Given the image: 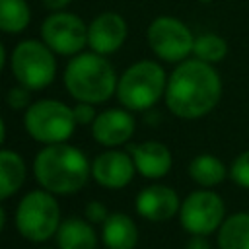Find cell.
Masks as SVG:
<instances>
[{
  "label": "cell",
  "mask_w": 249,
  "mask_h": 249,
  "mask_svg": "<svg viewBox=\"0 0 249 249\" xmlns=\"http://www.w3.org/2000/svg\"><path fill=\"white\" fill-rule=\"evenodd\" d=\"M33 175L41 189L53 195H74L88 183L91 163L72 144H49L35 156Z\"/></svg>",
  "instance_id": "2"
},
{
  "label": "cell",
  "mask_w": 249,
  "mask_h": 249,
  "mask_svg": "<svg viewBox=\"0 0 249 249\" xmlns=\"http://www.w3.org/2000/svg\"><path fill=\"white\" fill-rule=\"evenodd\" d=\"M148 45L152 53L165 62H183L193 53L195 37L177 18L160 16L148 25Z\"/></svg>",
  "instance_id": "9"
},
{
  "label": "cell",
  "mask_w": 249,
  "mask_h": 249,
  "mask_svg": "<svg viewBox=\"0 0 249 249\" xmlns=\"http://www.w3.org/2000/svg\"><path fill=\"white\" fill-rule=\"evenodd\" d=\"M84 214H86V220H88V222H91V224H103V222L107 220V216H109V210H107V206H105L103 202H99V200H89V202L86 204Z\"/></svg>",
  "instance_id": "25"
},
{
  "label": "cell",
  "mask_w": 249,
  "mask_h": 249,
  "mask_svg": "<svg viewBox=\"0 0 249 249\" xmlns=\"http://www.w3.org/2000/svg\"><path fill=\"white\" fill-rule=\"evenodd\" d=\"M228 173L230 171L226 169L224 161L220 158L212 156V154H198L189 163V175H191V179L196 185L204 187V189H210L214 185H220L226 179Z\"/></svg>",
  "instance_id": "20"
},
{
  "label": "cell",
  "mask_w": 249,
  "mask_h": 249,
  "mask_svg": "<svg viewBox=\"0 0 249 249\" xmlns=\"http://www.w3.org/2000/svg\"><path fill=\"white\" fill-rule=\"evenodd\" d=\"M31 89H27L25 86H16V88H10L8 95H6V101L10 105V109L14 111H21V109H27L31 105V97H29Z\"/></svg>",
  "instance_id": "24"
},
{
  "label": "cell",
  "mask_w": 249,
  "mask_h": 249,
  "mask_svg": "<svg viewBox=\"0 0 249 249\" xmlns=\"http://www.w3.org/2000/svg\"><path fill=\"white\" fill-rule=\"evenodd\" d=\"M222 95V80L212 64L187 58L167 78L165 105L179 119H198L210 113Z\"/></svg>",
  "instance_id": "1"
},
{
  "label": "cell",
  "mask_w": 249,
  "mask_h": 249,
  "mask_svg": "<svg viewBox=\"0 0 249 249\" xmlns=\"http://www.w3.org/2000/svg\"><path fill=\"white\" fill-rule=\"evenodd\" d=\"M23 126L33 140L49 146L66 142L78 124L72 107L66 103L58 99H39L25 109Z\"/></svg>",
  "instance_id": "6"
},
{
  "label": "cell",
  "mask_w": 249,
  "mask_h": 249,
  "mask_svg": "<svg viewBox=\"0 0 249 249\" xmlns=\"http://www.w3.org/2000/svg\"><path fill=\"white\" fill-rule=\"evenodd\" d=\"M128 154L132 156L136 171L146 179H161L171 169V152L165 144L158 140H148L136 146L128 148Z\"/></svg>",
  "instance_id": "15"
},
{
  "label": "cell",
  "mask_w": 249,
  "mask_h": 249,
  "mask_svg": "<svg viewBox=\"0 0 249 249\" xmlns=\"http://www.w3.org/2000/svg\"><path fill=\"white\" fill-rule=\"evenodd\" d=\"M41 249H54V247H41ZM58 249V247H56Z\"/></svg>",
  "instance_id": "32"
},
{
  "label": "cell",
  "mask_w": 249,
  "mask_h": 249,
  "mask_svg": "<svg viewBox=\"0 0 249 249\" xmlns=\"http://www.w3.org/2000/svg\"><path fill=\"white\" fill-rule=\"evenodd\" d=\"M10 66L18 84L31 91L45 89L56 78L54 53L37 39H25L18 43L10 56Z\"/></svg>",
  "instance_id": "7"
},
{
  "label": "cell",
  "mask_w": 249,
  "mask_h": 249,
  "mask_svg": "<svg viewBox=\"0 0 249 249\" xmlns=\"http://www.w3.org/2000/svg\"><path fill=\"white\" fill-rule=\"evenodd\" d=\"M185 249H212V247H210L208 235H191Z\"/></svg>",
  "instance_id": "27"
},
{
  "label": "cell",
  "mask_w": 249,
  "mask_h": 249,
  "mask_svg": "<svg viewBox=\"0 0 249 249\" xmlns=\"http://www.w3.org/2000/svg\"><path fill=\"white\" fill-rule=\"evenodd\" d=\"M117 74L111 62L97 53H80L64 68L66 91L82 103H105L117 91Z\"/></svg>",
  "instance_id": "3"
},
{
  "label": "cell",
  "mask_w": 249,
  "mask_h": 249,
  "mask_svg": "<svg viewBox=\"0 0 249 249\" xmlns=\"http://www.w3.org/2000/svg\"><path fill=\"white\" fill-rule=\"evenodd\" d=\"M226 220V204L222 196L210 189L193 191L181 200L179 222L191 235H210L220 230Z\"/></svg>",
  "instance_id": "8"
},
{
  "label": "cell",
  "mask_w": 249,
  "mask_h": 249,
  "mask_svg": "<svg viewBox=\"0 0 249 249\" xmlns=\"http://www.w3.org/2000/svg\"><path fill=\"white\" fill-rule=\"evenodd\" d=\"M4 64H6V51H4V45L0 43V72H2Z\"/></svg>",
  "instance_id": "30"
},
{
  "label": "cell",
  "mask_w": 249,
  "mask_h": 249,
  "mask_svg": "<svg viewBox=\"0 0 249 249\" xmlns=\"http://www.w3.org/2000/svg\"><path fill=\"white\" fill-rule=\"evenodd\" d=\"M126 33L128 25L121 14L103 12L95 16L88 25V47L101 56L113 54L126 41Z\"/></svg>",
  "instance_id": "11"
},
{
  "label": "cell",
  "mask_w": 249,
  "mask_h": 249,
  "mask_svg": "<svg viewBox=\"0 0 249 249\" xmlns=\"http://www.w3.org/2000/svg\"><path fill=\"white\" fill-rule=\"evenodd\" d=\"M167 76L161 64L138 60L130 64L117 82V99L128 111H146L165 95Z\"/></svg>",
  "instance_id": "4"
},
{
  "label": "cell",
  "mask_w": 249,
  "mask_h": 249,
  "mask_svg": "<svg viewBox=\"0 0 249 249\" xmlns=\"http://www.w3.org/2000/svg\"><path fill=\"white\" fill-rule=\"evenodd\" d=\"M72 111H74L76 124H91V123L95 121V117H97L95 105H91V103H82V101H78V105L72 107Z\"/></svg>",
  "instance_id": "26"
},
{
  "label": "cell",
  "mask_w": 249,
  "mask_h": 249,
  "mask_svg": "<svg viewBox=\"0 0 249 249\" xmlns=\"http://www.w3.org/2000/svg\"><path fill=\"white\" fill-rule=\"evenodd\" d=\"M101 241L105 249H134L138 243V226L124 212H111L101 224Z\"/></svg>",
  "instance_id": "16"
},
{
  "label": "cell",
  "mask_w": 249,
  "mask_h": 249,
  "mask_svg": "<svg viewBox=\"0 0 249 249\" xmlns=\"http://www.w3.org/2000/svg\"><path fill=\"white\" fill-rule=\"evenodd\" d=\"M4 140H6V124H4V119L0 117V148H2Z\"/></svg>",
  "instance_id": "29"
},
{
  "label": "cell",
  "mask_w": 249,
  "mask_h": 249,
  "mask_svg": "<svg viewBox=\"0 0 249 249\" xmlns=\"http://www.w3.org/2000/svg\"><path fill=\"white\" fill-rule=\"evenodd\" d=\"M136 212L148 220V222H165L169 218H173L175 214H179L181 208V200L179 195L167 187V185H148L144 187L134 200Z\"/></svg>",
  "instance_id": "14"
},
{
  "label": "cell",
  "mask_w": 249,
  "mask_h": 249,
  "mask_svg": "<svg viewBox=\"0 0 249 249\" xmlns=\"http://www.w3.org/2000/svg\"><path fill=\"white\" fill-rule=\"evenodd\" d=\"M72 0H43V6L51 12H62Z\"/></svg>",
  "instance_id": "28"
},
{
  "label": "cell",
  "mask_w": 249,
  "mask_h": 249,
  "mask_svg": "<svg viewBox=\"0 0 249 249\" xmlns=\"http://www.w3.org/2000/svg\"><path fill=\"white\" fill-rule=\"evenodd\" d=\"M27 175V165L23 158L14 150L0 148V200L16 195Z\"/></svg>",
  "instance_id": "18"
},
{
  "label": "cell",
  "mask_w": 249,
  "mask_h": 249,
  "mask_svg": "<svg viewBox=\"0 0 249 249\" xmlns=\"http://www.w3.org/2000/svg\"><path fill=\"white\" fill-rule=\"evenodd\" d=\"M41 41L62 56H76L88 45V25L70 12H53L41 23Z\"/></svg>",
  "instance_id": "10"
},
{
  "label": "cell",
  "mask_w": 249,
  "mask_h": 249,
  "mask_svg": "<svg viewBox=\"0 0 249 249\" xmlns=\"http://www.w3.org/2000/svg\"><path fill=\"white\" fill-rule=\"evenodd\" d=\"M60 206L53 193L45 189L29 191L16 208V228L19 235L31 243H43L54 237L60 226Z\"/></svg>",
  "instance_id": "5"
},
{
  "label": "cell",
  "mask_w": 249,
  "mask_h": 249,
  "mask_svg": "<svg viewBox=\"0 0 249 249\" xmlns=\"http://www.w3.org/2000/svg\"><path fill=\"white\" fill-rule=\"evenodd\" d=\"M220 249H249V212L226 216L218 230Z\"/></svg>",
  "instance_id": "19"
},
{
  "label": "cell",
  "mask_w": 249,
  "mask_h": 249,
  "mask_svg": "<svg viewBox=\"0 0 249 249\" xmlns=\"http://www.w3.org/2000/svg\"><path fill=\"white\" fill-rule=\"evenodd\" d=\"M198 2H210V0H198Z\"/></svg>",
  "instance_id": "33"
},
{
  "label": "cell",
  "mask_w": 249,
  "mask_h": 249,
  "mask_svg": "<svg viewBox=\"0 0 249 249\" xmlns=\"http://www.w3.org/2000/svg\"><path fill=\"white\" fill-rule=\"evenodd\" d=\"M193 54H195V58L208 62V64L220 62L228 54V43H226V39H222L216 33H202V35L195 37Z\"/></svg>",
  "instance_id": "22"
},
{
  "label": "cell",
  "mask_w": 249,
  "mask_h": 249,
  "mask_svg": "<svg viewBox=\"0 0 249 249\" xmlns=\"http://www.w3.org/2000/svg\"><path fill=\"white\" fill-rule=\"evenodd\" d=\"M136 173L132 156L115 148H109L95 156L91 161V177L97 185L105 189H123L126 187Z\"/></svg>",
  "instance_id": "12"
},
{
  "label": "cell",
  "mask_w": 249,
  "mask_h": 249,
  "mask_svg": "<svg viewBox=\"0 0 249 249\" xmlns=\"http://www.w3.org/2000/svg\"><path fill=\"white\" fill-rule=\"evenodd\" d=\"M230 177L237 187L249 189V150L241 152L230 167Z\"/></svg>",
  "instance_id": "23"
},
{
  "label": "cell",
  "mask_w": 249,
  "mask_h": 249,
  "mask_svg": "<svg viewBox=\"0 0 249 249\" xmlns=\"http://www.w3.org/2000/svg\"><path fill=\"white\" fill-rule=\"evenodd\" d=\"M134 134V117L128 109H105L91 123V136L105 148L126 144Z\"/></svg>",
  "instance_id": "13"
},
{
  "label": "cell",
  "mask_w": 249,
  "mask_h": 249,
  "mask_svg": "<svg viewBox=\"0 0 249 249\" xmlns=\"http://www.w3.org/2000/svg\"><path fill=\"white\" fill-rule=\"evenodd\" d=\"M58 249H95L97 247V233L93 224L86 218L70 216L64 218L54 233Z\"/></svg>",
  "instance_id": "17"
},
{
  "label": "cell",
  "mask_w": 249,
  "mask_h": 249,
  "mask_svg": "<svg viewBox=\"0 0 249 249\" xmlns=\"http://www.w3.org/2000/svg\"><path fill=\"white\" fill-rule=\"evenodd\" d=\"M4 226H6V212H4V208L0 204V231L4 230Z\"/></svg>",
  "instance_id": "31"
},
{
  "label": "cell",
  "mask_w": 249,
  "mask_h": 249,
  "mask_svg": "<svg viewBox=\"0 0 249 249\" xmlns=\"http://www.w3.org/2000/svg\"><path fill=\"white\" fill-rule=\"evenodd\" d=\"M31 21V10L27 0H0V31L21 33Z\"/></svg>",
  "instance_id": "21"
}]
</instances>
